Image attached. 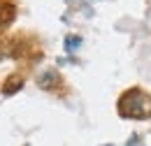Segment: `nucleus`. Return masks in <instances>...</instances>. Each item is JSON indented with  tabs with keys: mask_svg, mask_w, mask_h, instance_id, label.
Returning <instances> with one entry per match:
<instances>
[{
	"mask_svg": "<svg viewBox=\"0 0 151 146\" xmlns=\"http://www.w3.org/2000/svg\"><path fill=\"white\" fill-rule=\"evenodd\" d=\"M2 23H5V16H2V12H0V26H2Z\"/></svg>",
	"mask_w": 151,
	"mask_h": 146,
	"instance_id": "1",
	"label": "nucleus"
}]
</instances>
